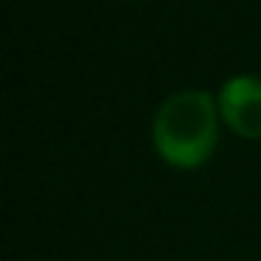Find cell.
Instances as JSON below:
<instances>
[{
	"label": "cell",
	"mask_w": 261,
	"mask_h": 261,
	"mask_svg": "<svg viewBox=\"0 0 261 261\" xmlns=\"http://www.w3.org/2000/svg\"><path fill=\"white\" fill-rule=\"evenodd\" d=\"M158 154L171 166L194 169L205 163L216 143V107L205 90H182L160 104L152 124Z\"/></svg>",
	"instance_id": "cell-1"
},
{
	"label": "cell",
	"mask_w": 261,
	"mask_h": 261,
	"mask_svg": "<svg viewBox=\"0 0 261 261\" xmlns=\"http://www.w3.org/2000/svg\"><path fill=\"white\" fill-rule=\"evenodd\" d=\"M219 113L225 124L242 138H261V79L233 76L222 85Z\"/></svg>",
	"instance_id": "cell-2"
}]
</instances>
